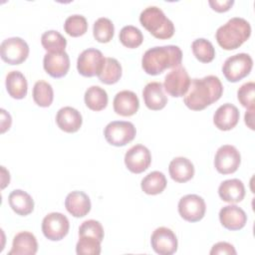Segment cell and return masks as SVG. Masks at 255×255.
Segmentation results:
<instances>
[{
	"label": "cell",
	"instance_id": "277c9868",
	"mask_svg": "<svg viewBox=\"0 0 255 255\" xmlns=\"http://www.w3.org/2000/svg\"><path fill=\"white\" fill-rule=\"evenodd\" d=\"M140 24L155 38L169 39L174 34V25L157 6L144 8L139 15Z\"/></svg>",
	"mask_w": 255,
	"mask_h": 255
},
{
	"label": "cell",
	"instance_id": "60d3db41",
	"mask_svg": "<svg viewBox=\"0 0 255 255\" xmlns=\"http://www.w3.org/2000/svg\"><path fill=\"white\" fill-rule=\"evenodd\" d=\"M12 124V119L9 113H7L4 109H1V132H5L10 128Z\"/></svg>",
	"mask_w": 255,
	"mask_h": 255
},
{
	"label": "cell",
	"instance_id": "5bb4252c",
	"mask_svg": "<svg viewBox=\"0 0 255 255\" xmlns=\"http://www.w3.org/2000/svg\"><path fill=\"white\" fill-rule=\"evenodd\" d=\"M151 162L149 149L142 144L131 146L125 154V164L132 173H141L148 168Z\"/></svg>",
	"mask_w": 255,
	"mask_h": 255
},
{
	"label": "cell",
	"instance_id": "d6a6232c",
	"mask_svg": "<svg viewBox=\"0 0 255 255\" xmlns=\"http://www.w3.org/2000/svg\"><path fill=\"white\" fill-rule=\"evenodd\" d=\"M115 33V27L113 22L106 17L97 19L93 27V35L95 39L100 43H109Z\"/></svg>",
	"mask_w": 255,
	"mask_h": 255
},
{
	"label": "cell",
	"instance_id": "74e56055",
	"mask_svg": "<svg viewBox=\"0 0 255 255\" xmlns=\"http://www.w3.org/2000/svg\"><path fill=\"white\" fill-rule=\"evenodd\" d=\"M254 96H255L254 82H247L243 84L237 91L238 101L246 109H254Z\"/></svg>",
	"mask_w": 255,
	"mask_h": 255
},
{
	"label": "cell",
	"instance_id": "52a82bcc",
	"mask_svg": "<svg viewBox=\"0 0 255 255\" xmlns=\"http://www.w3.org/2000/svg\"><path fill=\"white\" fill-rule=\"evenodd\" d=\"M0 55L5 63L20 65L29 55V46L20 37L7 38L0 45Z\"/></svg>",
	"mask_w": 255,
	"mask_h": 255
},
{
	"label": "cell",
	"instance_id": "836d02e7",
	"mask_svg": "<svg viewBox=\"0 0 255 255\" xmlns=\"http://www.w3.org/2000/svg\"><path fill=\"white\" fill-rule=\"evenodd\" d=\"M121 43L129 49L137 48L143 41V35L141 31L132 25H127L122 28L119 35Z\"/></svg>",
	"mask_w": 255,
	"mask_h": 255
},
{
	"label": "cell",
	"instance_id": "7402d4cb",
	"mask_svg": "<svg viewBox=\"0 0 255 255\" xmlns=\"http://www.w3.org/2000/svg\"><path fill=\"white\" fill-rule=\"evenodd\" d=\"M37 250L38 242L35 235L29 231H21L14 236L8 255H34Z\"/></svg>",
	"mask_w": 255,
	"mask_h": 255
},
{
	"label": "cell",
	"instance_id": "ffe728a7",
	"mask_svg": "<svg viewBox=\"0 0 255 255\" xmlns=\"http://www.w3.org/2000/svg\"><path fill=\"white\" fill-rule=\"evenodd\" d=\"M91 200L84 191L74 190L65 199V207L75 217H84L91 210Z\"/></svg>",
	"mask_w": 255,
	"mask_h": 255
},
{
	"label": "cell",
	"instance_id": "44dd1931",
	"mask_svg": "<svg viewBox=\"0 0 255 255\" xmlns=\"http://www.w3.org/2000/svg\"><path fill=\"white\" fill-rule=\"evenodd\" d=\"M56 123L58 127L66 132H76L80 129L83 119L78 110L72 107L61 108L56 115Z\"/></svg>",
	"mask_w": 255,
	"mask_h": 255
},
{
	"label": "cell",
	"instance_id": "3957f363",
	"mask_svg": "<svg viewBox=\"0 0 255 255\" xmlns=\"http://www.w3.org/2000/svg\"><path fill=\"white\" fill-rule=\"evenodd\" d=\"M250 35V23L244 18L233 17L217 29L215 38L222 49L230 51L239 48Z\"/></svg>",
	"mask_w": 255,
	"mask_h": 255
},
{
	"label": "cell",
	"instance_id": "83f0119b",
	"mask_svg": "<svg viewBox=\"0 0 255 255\" xmlns=\"http://www.w3.org/2000/svg\"><path fill=\"white\" fill-rule=\"evenodd\" d=\"M84 100L90 110L99 112L107 107L109 98L106 90L99 86H91L85 92Z\"/></svg>",
	"mask_w": 255,
	"mask_h": 255
},
{
	"label": "cell",
	"instance_id": "9c48e42d",
	"mask_svg": "<svg viewBox=\"0 0 255 255\" xmlns=\"http://www.w3.org/2000/svg\"><path fill=\"white\" fill-rule=\"evenodd\" d=\"M190 78L185 68L178 66L173 68L164 78L163 89L165 92L173 97L180 98L185 96L190 86Z\"/></svg>",
	"mask_w": 255,
	"mask_h": 255
},
{
	"label": "cell",
	"instance_id": "d6986e66",
	"mask_svg": "<svg viewBox=\"0 0 255 255\" xmlns=\"http://www.w3.org/2000/svg\"><path fill=\"white\" fill-rule=\"evenodd\" d=\"M145 106L151 111H159L167 104V98L163 93V86L159 82H150L142 91Z\"/></svg>",
	"mask_w": 255,
	"mask_h": 255
},
{
	"label": "cell",
	"instance_id": "2e32d148",
	"mask_svg": "<svg viewBox=\"0 0 255 255\" xmlns=\"http://www.w3.org/2000/svg\"><path fill=\"white\" fill-rule=\"evenodd\" d=\"M219 220L223 227L228 230L242 229L247 222V215L245 211L237 205L223 206L219 211Z\"/></svg>",
	"mask_w": 255,
	"mask_h": 255
},
{
	"label": "cell",
	"instance_id": "ac0fdd59",
	"mask_svg": "<svg viewBox=\"0 0 255 255\" xmlns=\"http://www.w3.org/2000/svg\"><path fill=\"white\" fill-rule=\"evenodd\" d=\"M113 105L116 114L123 117H130L137 112L139 101L135 93L124 90L115 96Z\"/></svg>",
	"mask_w": 255,
	"mask_h": 255
},
{
	"label": "cell",
	"instance_id": "9a60e30c",
	"mask_svg": "<svg viewBox=\"0 0 255 255\" xmlns=\"http://www.w3.org/2000/svg\"><path fill=\"white\" fill-rule=\"evenodd\" d=\"M43 67L47 74L53 78H62L70 69L69 55L64 52L46 53L43 59Z\"/></svg>",
	"mask_w": 255,
	"mask_h": 255
},
{
	"label": "cell",
	"instance_id": "4dcf8cb0",
	"mask_svg": "<svg viewBox=\"0 0 255 255\" xmlns=\"http://www.w3.org/2000/svg\"><path fill=\"white\" fill-rule=\"evenodd\" d=\"M33 100L42 108L50 107L54 100V91L52 86L46 81H38L33 88Z\"/></svg>",
	"mask_w": 255,
	"mask_h": 255
},
{
	"label": "cell",
	"instance_id": "e575fe53",
	"mask_svg": "<svg viewBox=\"0 0 255 255\" xmlns=\"http://www.w3.org/2000/svg\"><path fill=\"white\" fill-rule=\"evenodd\" d=\"M65 32L72 37H80L88 30V22L85 16L74 14L69 16L64 23Z\"/></svg>",
	"mask_w": 255,
	"mask_h": 255
},
{
	"label": "cell",
	"instance_id": "8d00e7d4",
	"mask_svg": "<svg viewBox=\"0 0 255 255\" xmlns=\"http://www.w3.org/2000/svg\"><path fill=\"white\" fill-rule=\"evenodd\" d=\"M104 235L105 233L102 224L94 219L84 221L79 227V236H93L100 241H103Z\"/></svg>",
	"mask_w": 255,
	"mask_h": 255
},
{
	"label": "cell",
	"instance_id": "d4e9b609",
	"mask_svg": "<svg viewBox=\"0 0 255 255\" xmlns=\"http://www.w3.org/2000/svg\"><path fill=\"white\" fill-rule=\"evenodd\" d=\"M10 207L13 211L21 216H26L34 210V200L32 196L22 189L11 191L8 196Z\"/></svg>",
	"mask_w": 255,
	"mask_h": 255
},
{
	"label": "cell",
	"instance_id": "7c38bea8",
	"mask_svg": "<svg viewBox=\"0 0 255 255\" xmlns=\"http://www.w3.org/2000/svg\"><path fill=\"white\" fill-rule=\"evenodd\" d=\"M206 211L204 199L197 194H186L178 201V213L188 222L201 220Z\"/></svg>",
	"mask_w": 255,
	"mask_h": 255
},
{
	"label": "cell",
	"instance_id": "f546056e",
	"mask_svg": "<svg viewBox=\"0 0 255 255\" xmlns=\"http://www.w3.org/2000/svg\"><path fill=\"white\" fill-rule=\"evenodd\" d=\"M41 44L47 53H58L65 51L67 40L60 32L49 30L42 34Z\"/></svg>",
	"mask_w": 255,
	"mask_h": 255
},
{
	"label": "cell",
	"instance_id": "f35d334b",
	"mask_svg": "<svg viewBox=\"0 0 255 255\" xmlns=\"http://www.w3.org/2000/svg\"><path fill=\"white\" fill-rule=\"evenodd\" d=\"M211 255H217V254H236V250L234 246L228 242H218L215 243L211 250H210Z\"/></svg>",
	"mask_w": 255,
	"mask_h": 255
},
{
	"label": "cell",
	"instance_id": "484cf974",
	"mask_svg": "<svg viewBox=\"0 0 255 255\" xmlns=\"http://www.w3.org/2000/svg\"><path fill=\"white\" fill-rule=\"evenodd\" d=\"M6 90L10 97L16 100L24 99L28 91V83L20 71H11L6 76Z\"/></svg>",
	"mask_w": 255,
	"mask_h": 255
},
{
	"label": "cell",
	"instance_id": "5b68a950",
	"mask_svg": "<svg viewBox=\"0 0 255 255\" xmlns=\"http://www.w3.org/2000/svg\"><path fill=\"white\" fill-rule=\"evenodd\" d=\"M253 67V60L246 53H239L227 58L222 66V73L228 82L236 83L247 77Z\"/></svg>",
	"mask_w": 255,
	"mask_h": 255
},
{
	"label": "cell",
	"instance_id": "ba28073f",
	"mask_svg": "<svg viewBox=\"0 0 255 255\" xmlns=\"http://www.w3.org/2000/svg\"><path fill=\"white\" fill-rule=\"evenodd\" d=\"M106 58L103 53L95 48L84 50L78 57L77 69L84 77L98 76L102 71Z\"/></svg>",
	"mask_w": 255,
	"mask_h": 255
},
{
	"label": "cell",
	"instance_id": "603a6c76",
	"mask_svg": "<svg viewBox=\"0 0 255 255\" xmlns=\"http://www.w3.org/2000/svg\"><path fill=\"white\" fill-rule=\"evenodd\" d=\"M218 194L225 202L238 203L242 201L245 196V187L243 182L238 178L227 179L220 183Z\"/></svg>",
	"mask_w": 255,
	"mask_h": 255
},
{
	"label": "cell",
	"instance_id": "4316f807",
	"mask_svg": "<svg viewBox=\"0 0 255 255\" xmlns=\"http://www.w3.org/2000/svg\"><path fill=\"white\" fill-rule=\"evenodd\" d=\"M167 181L165 175L158 170H154L146 174L140 183L142 191L149 195H156L161 193L166 187Z\"/></svg>",
	"mask_w": 255,
	"mask_h": 255
},
{
	"label": "cell",
	"instance_id": "8fae6325",
	"mask_svg": "<svg viewBox=\"0 0 255 255\" xmlns=\"http://www.w3.org/2000/svg\"><path fill=\"white\" fill-rule=\"evenodd\" d=\"M241 162V155L238 149L231 144L221 145L214 157V166L221 174L235 172Z\"/></svg>",
	"mask_w": 255,
	"mask_h": 255
},
{
	"label": "cell",
	"instance_id": "cb8c5ba5",
	"mask_svg": "<svg viewBox=\"0 0 255 255\" xmlns=\"http://www.w3.org/2000/svg\"><path fill=\"white\" fill-rule=\"evenodd\" d=\"M170 177L179 183L190 180L194 175V165L186 157L178 156L174 157L168 166Z\"/></svg>",
	"mask_w": 255,
	"mask_h": 255
},
{
	"label": "cell",
	"instance_id": "8992f818",
	"mask_svg": "<svg viewBox=\"0 0 255 255\" xmlns=\"http://www.w3.org/2000/svg\"><path fill=\"white\" fill-rule=\"evenodd\" d=\"M136 134L132 123L125 121H114L109 123L104 130L106 140L115 146H124L130 142Z\"/></svg>",
	"mask_w": 255,
	"mask_h": 255
},
{
	"label": "cell",
	"instance_id": "f1b7e54d",
	"mask_svg": "<svg viewBox=\"0 0 255 255\" xmlns=\"http://www.w3.org/2000/svg\"><path fill=\"white\" fill-rule=\"evenodd\" d=\"M122 77V66L115 58H106L104 67L98 75L99 80L106 85H113L119 82Z\"/></svg>",
	"mask_w": 255,
	"mask_h": 255
},
{
	"label": "cell",
	"instance_id": "b9f144b4",
	"mask_svg": "<svg viewBox=\"0 0 255 255\" xmlns=\"http://www.w3.org/2000/svg\"><path fill=\"white\" fill-rule=\"evenodd\" d=\"M253 118H254V109H247L246 113H245V124L247 125V127L251 129H254V125H253Z\"/></svg>",
	"mask_w": 255,
	"mask_h": 255
},
{
	"label": "cell",
	"instance_id": "d590c367",
	"mask_svg": "<svg viewBox=\"0 0 255 255\" xmlns=\"http://www.w3.org/2000/svg\"><path fill=\"white\" fill-rule=\"evenodd\" d=\"M101 242L93 236H80L76 245L78 255H99L101 253Z\"/></svg>",
	"mask_w": 255,
	"mask_h": 255
},
{
	"label": "cell",
	"instance_id": "e0dca14e",
	"mask_svg": "<svg viewBox=\"0 0 255 255\" xmlns=\"http://www.w3.org/2000/svg\"><path fill=\"white\" fill-rule=\"evenodd\" d=\"M240 117L236 106L226 103L220 106L213 115V123L220 130H230L238 124Z\"/></svg>",
	"mask_w": 255,
	"mask_h": 255
},
{
	"label": "cell",
	"instance_id": "6da1fadb",
	"mask_svg": "<svg viewBox=\"0 0 255 255\" xmlns=\"http://www.w3.org/2000/svg\"><path fill=\"white\" fill-rule=\"evenodd\" d=\"M223 93V86L217 76L208 75L201 79H192L184 96L185 106L192 111H201L218 101Z\"/></svg>",
	"mask_w": 255,
	"mask_h": 255
},
{
	"label": "cell",
	"instance_id": "1f68e13d",
	"mask_svg": "<svg viewBox=\"0 0 255 255\" xmlns=\"http://www.w3.org/2000/svg\"><path fill=\"white\" fill-rule=\"evenodd\" d=\"M191 49L195 58L201 63H210L215 57V49L212 43L204 38L194 40Z\"/></svg>",
	"mask_w": 255,
	"mask_h": 255
},
{
	"label": "cell",
	"instance_id": "ab89813d",
	"mask_svg": "<svg viewBox=\"0 0 255 255\" xmlns=\"http://www.w3.org/2000/svg\"><path fill=\"white\" fill-rule=\"evenodd\" d=\"M208 3L214 11L221 13V12L228 11L234 4V1L233 0H209Z\"/></svg>",
	"mask_w": 255,
	"mask_h": 255
},
{
	"label": "cell",
	"instance_id": "30bf717a",
	"mask_svg": "<svg viewBox=\"0 0 255 255\" xmlns=\"http://www.w3.org/2000/svg\"><path fill=\"white\" fill-rule=\"evenodd\" d=\"M70 223L66 215L60 212L47 214L42 221V232L51 241L62 240L69 232Z\"/></svg>",
	"mask_w": 255,
	"mask_h": 255
},
{
	"label": "cell",
	"instance_id": "4fadbf2b",
	"mask_svg": "<svg viewBox=\"0 0 255 255\" xmlns=\"http://www.w3.org/2000/svg\"><path fill=\"white\" fill-rule=\"evenodd\" d=\"M151 247L159 255H171L176 252L178 242L174 232L167 227L156 228L150 237Z\"/></svg>",
	"mask_w": 255,
	"mask_h": 255
},
{
	"label": "cell",
	"instance_id": "7a4b0ae2",
	"mask_svg": "<svg viewBox=\"0 0 255 255\" xmlns=\"http://www.w3.org/2000/svg\"><path fill=\"white\" fill-rule=\"evenodd\" d=\"M182 52L178 46H156L146 50L141 58L143 71L151 76H156L166 69L180 66Z\"/></svg>",
	"mask_w": 255,
	"mask_h": 255
}]
</instances>
